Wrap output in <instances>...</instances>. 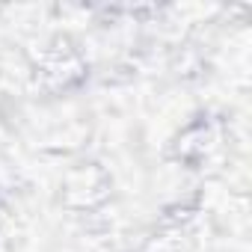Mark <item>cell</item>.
Returning a JSON list of instances; mask_svg holds the SVG:
<instances>
[{
  "label": "cell",
  "mask_w": 252,
  "mask_h": 252,
  "mask_svg": "<svg viewBox=\"0 0 252 252\" xmlns=\"http://www.w3.org/2000/svg\"><path fill=\"white\" fill-rule=\"evenodd\" d=\"M107 190H110L107 175L92 163L68 172V178H65V202L71 208H92L107 196Z\"/></svg>",
  "instance_id": "cell-1"
},
{
  "label": "cell",
  "mask_w": 252,
  "mask_h": 252,
  "mask_svg": "<svg viewBox=\"0 0 252 252\" xmlns=\"http://www.w3.org/2000/svg\"><path fill=\"white\" fill-rule=\"evenodd\" d=\"M80 74H83V63H80L77 54L68 51L65 45H63V51L57 48V51L45 54V60H42V65H39V77H42V83L51 86V89L68 86V83H74Z\"/></svg>",
  "instance_id": "cell-2"
},
{
  "label": "cell",
  "mask_w": 252,
  "mask_h": 252,
  "mask_svg": "<svg viewBox=\"0 0 252 252\" xmlns=\"http://www.w3.org/2000/svg\"><path fill=\"white\" fill-rule=\"evenodd\" d=\"M217 146V131L211 122H193L190 128H184V134L175 143V155L187 163H199L205 160Z\"/></svg>",
  "instance_id": "cell-3"
},
{
  "label": "cell",
  "mask_w": 252,
  "mask_h": 252,
  "mask_svg": "<svg viewBox=\"0 0 252 252\" xmlns=\"http://www.w3.org/2000/svg\"><path fill=\"white\" fill-rule=\"evenodd\" d=\"M0 222H3V214H0Z\"/></svg>",
  "instance_id": "cell-4"
}]
</instances>
